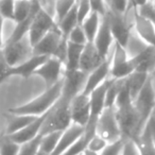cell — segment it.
<instances>
[{"label": "cell", "instance_id": "obj_1", "mask_svg": "<svg viewBox=\"0 0 155 155\" xmlns=\"http://www.w3.org/2000/svg\"><path fill=\"white\" fill-rule=\"evenodd\" d=\"M62 86L63 79L52 86L47 87L44 93H41L31 101L21 104V105L15 106V107L9 108V113L11 115H30V116L35 117L43 116L61 98Z\"/></svg>", "mask_w": 155, "mask_h": 155}, {"label": "cell", "instance_id": "obj_2", "mask_svg": "<svg viewBox=\"0 0 155 155\" xmlns=\"http://www.w3.org/2000/svg\"><path fill=\"white\" fill-rule=\"evenodd\" d=\"M72 123L70 116V101L61 96V98L46 113L45 120L41 127V134L51 132H62Z\"/></svg>", "mask_w": 155, "mask_h": 155}, {"label": "cell", "instance_id": "obj_3", "mask_svg": "<svg viewBox=\"0 0 155 155\" xmlns=\"http://www.w3.org/2000/svg\"><path fill=\"white\" fill-rule=\"evenodd\" d=\"M116 107V117L120 127L121 135L125 139H135L141 132L139 117L133 101L120 104Z\"/></svg>", "mask_w": 155, "mask_h": 155}, {"label": "cell", "instance_id": "obj_4", "mask_svg": "<svg viewBox=\"0 0 155 155\" xmlns=\"http://www.w3.org/2000/svg\"><path fill=\"white\" fill-rule=\"evenodd\" d=\"M133 103L139 117L140 129L142 131L146 123L155 112V85L152 75L149 78L139 94L133 100Z\"/></svg>", "mask_w": 155, "mask_h": 155}, {"label": "cell", "instance_id": "obj_5", "mask_svg": "<svg viewBox=\"0 0 155 155\" xmlns=\"http://www.w3.org/2000/svg\"><path fill=\"white\" fill-rule=\"evenodd\" d=\"M67 39L58 28L53 29L33 46V53L38 55L56 56L64 62Z\"/></svg>", "mask_w": 155, "mask_h": 155}, {"label": "cell", "instance_id": "obj_6", "mask_svg": "<svg viewBox=\"0 0 155 155\" xmlns=\"http://www.w3.org/2000/svg\"><path fill=\"white\" fill-rule=\"evenodd\" d=\"M96 134L100 135L108 143L123 138L116 117V107H105L96 121Z\"/></svg>", "mask_w": 155, "mask_h": 155}, {"label": "cell", "instance_id": "obj_7", "mask_svg": "<svg viewBox=\"0 0 155 155\" xmlns=\"http://www.w3.org/2000/svg\"><path fill=\"white\" fill-rule=\"evenodd\" d=\"M110 56V72L112 79H124L134 72L131 63V56L127 48L115 41Z\"/></svg>", "mask_w": 155, "mask_h": 155}, {"label": "cell", "instance_id": "obj_8", "mask_svg": "<svg viewBox=\"0 0 155 155\" xmlns=\"http://www.w3.org/2000/svg\"><path fill=\"white\" fill-rule=\"evenodd\" d=\"M58 28V22L55 18H53L47 10L44 9L41 5L38 10L33 17L32 24H31L30 30H29L28 36L32 46H34L37 41H39L47 33L52 31L53 29Z\"/></svg>", "mask_w": 155, "mask_h": 155}, {"label": "cell", "instance_id": "obj_9", "mask_svg": "<svg viewBox=\"0 0 155 155\" xmlns=\"http://www.w3.org/2000/svg\"><path fill=\"white\" fill-rule=\"evenodd\" d=\"M1 50H2L3 55H5L10 67H14L20 64L34 54L33 53V46L28 35L22 37L19 41L5 43Z\"/></svg>", "mask_w": 155, "mask_h": 155}, {"label": "cell", "instance_id": "obj_10", "mask_svg": "<svg viewBox=\"0 0 155 155\" xmlns=\"http://www.w3.org/2000/svg\"><path fill=\"white\" fill-rule=\"evenodd\" d=\"M104 16H105L108 21L115 41L127 48V43H129L130 38L132 36L133 25L132 26L129 25V21L125 18V14L113 11L110 9L107 10V12H106V14Z\"/></svg>", "mask_w": 155, "mask_h": 155}, {"label": "cell", "instance_id": "obj_11", "mask_svg": "<svg viewBox=\"0 0 155 155\" xmlns=\"http://www.w3.org/2000/svg\"><path fill=\"white\" fill-rule=\"evenodd\" d=\"M65 65L61 58L56 56H48L46 61L37 68L34 75H37L45 82L46 88L60 82L63 79Z\"/></svg>", "mask_w": 155, "mask_h": 155}, {"label": "cell", "instance_id": "obj_12", "mask_svg": "<svg viewBox=\"0 0 155 155\" xmlns=\"http://www.w3.org/2000/svg\"><path fill=\"white\" fill-rule=\"evenodd\" d=\"M87 73L80 69L75 70H66L63 75L62 97L71 101V99L77 95L81 94L84 89L85 83L87 80Z\"/></svg>", "mask_w": 155, "mask_h": 155}, {"label": "cell", "instance_id": "obj_13", "mask_svg": "<svg viewBox=\"0 0 155 155\" xmlns=\"http://www.w3.org/2000/svg\"><path fill=\"white\" fill-rule=\"evenodd\" d=\"M70 116L72 123L86 127L91 119V98L81 93L70 101Z\"/></svg>", "mask_w": 155, "mask_h": 155}, {"label": "cell", "instance_id": "obj_14", "mask_svg": "<svg viewBox=\"0 0 155 155\" xmlns=\"http://www.w3.org/2000/svg\"><path fill=\"white\" fill-rule=\"evenodd\" d=\"M134 71L146 72L152 75L155 71V47L146 45L136 54L131 56Z\"/></svg>", "mask_w": 155, "mask_h": 155}, {"label": "cell", "instance_id": "obj_15", "mask_svg": "<svg viewBox=\"0 0 155 155\" xmlns=\"http://www.w3.org/2000/svg\"><path fill=\"white\" fill-rule=\"evenodd\" d=\"M93 43L102 58H107L110 56V50L113 49V46L115 44V39L105 16H102L99 30Z\"/></svg>", "mask_w": 155, "mask_h": 155}, {"label": "cell", "instance_id": "obj_16", "mask_svg": "<svg viewBox=\"0 0 155 155\" xmlns=\"http://www.w3.org/2000/svg\"><path fill=\"white\" fill-rule=\"evenodd\" d=\"M133 29L142 43L155 47V25L141 17L135 9H133Z\"/></svg>", "mask_w": 155, "mask_h": 155}, {"label": "cell", "instance_id": "obj_17", "mask_svg": "<svg viewBox=\"0 0 155 155\" xmlns=\"http://www.w3.org/2000/svg\"><path fill=\"white\" fill-rule=\"evenodd\" d=\"M110 56H108L100 66H98L95 70H93L87 75V80L85 83L84 89L82 93L85 95H89L96 88L102 85L107 79H110Z\"/></svg>", "mask_w": 155, "mask_h": 155}, {"label": "cell", "instance_id": "obj_18", "mask_svg": "<svg viewBox=\"0 0 155 155\" xmlns=\"http://www.w3.org/2000/svg\"><path fill=\"white\" fill-rule=\"evenodd\" d=\"M48 56L33 54L28 60L24 61L20 64L11 67L9 71V78L11 77H20L22 79H28L31 75H34L35 71L39 66L46 61Z\"/></svg>", "mask_w": 155, "mask_h": 155}, {"label": "cell", "instance_id": "obj_19", "mask_svg": "<svg viewBox=\"0 0 155 155\" xmlns=\"http://www.w3.org/2000/svg\"><path fill=\"white\" fill-rule=\"evenodd\" d=\"M85 127H81L75 123H71L66 130L62 132V135L58 140V143L56 146L54 152L52 155H62L77 141L81 136L84 134Z\"/></svg>", "mask_w": 155, "mask_h": 155}, {"label": "cell", "instance_id": "obj_20", "mask_svg": "<svg viewBox=\"0 0 155 155\" xmlns=\"http://www.w3.org/2000/svg\"><path fill=\"white\" fill-rule=\"evenodd\" d=\"M105 60L106 58H103L101 56V54L98 52L94 43H89L88 41L83 48L79 69L88 74L93 70H95L98 66H100Z\"/></svg>", "mask_w": 155, "mask_h": 155}, {"label": "cell", "instance_id": "obj_21", "mask_svg": "<svg viewBox=\"0 0 155 155\" xmlns=\"http://www.w3.org/2000/svg\"><path fill=\"white\" fill-rule=\"evenodd\" d=\"M46 114L43 116H39L35 119L33 122H31L29 125H27L26 127H24L20 131L16 132V133L9 135L14 141H16L17 143L22 144L27 141H30L33 138H35L36 136H38L41 134V127H43L44 120H45Z\"/></svg>", "mask_w": 155, "mask_h": 155}, {"label": "cell", "instance_id": "obj_22", "mask_svg": "<svg viewBox=\"0 0 155 155\" xmlns=\"http://www.w3.org/2000/svg\"><path fill=\"white\" fill-rule=\"evenodd\" d=\"M84 46L73 44L71 41H67L65 58H64V65L66 70H75V69H79L81 55H82Z\"/></svg>", "mask_w": 155, "mask_h": 155}, {"label": "cell", "instance_id": "obj_23", "mask_svg": "<svg viewBox=\"0 0 155 155\" xmlns=\"http://www.w3.org/2000/svg\"><path fill=\"white\" fill-rule=\"evenodd\" d=\"M41 5L39 0H15L14 22H19L31 16Z\"/></svg>", "mask_w": 155, "mask_h": 155}, {"label": "cell", "instance_id": "obj_24", "mask_svg": "<svg viewBox=\"0 0 155 155\" xmlns=\"http://www.w3.org/2000/svg\"><path fill=\"white\" fill-rule=\"evenodd\" d=\"M151 77V74L146 72H140V71H134L132 72L129 77L124 78L125 85H127V89H129L130 94H131L132 99H135L136 96L139 94L143 85L148 81V79Z\"/></svg>", "mask_w": 155, "mask_h": 155}, {"label": "cell", "instance_id": "obj_25", "mask_svg": "<svg viewBox=\"0 0 155 155\" xmlns=\"http://www.w3.org/2000/svg\"><path fill=\"white\" fill-rule=\"evenodd\" d=\"M133 140L135 141L139 155H155V143L146 127H143L139 135Z\"/></svg>", "mask_w": 155, "mask_h": 155}, {"label": "cell", "instance_id": "obj_26", "mask_svg": "<svg viewBox=\"0 0 155 155\" xmlns=\"http://www.w3.org/2000/svg\"><path fill=\"white\" fill-rule=\"evenodd\" d=\"M80 25L79 19H78V13H77V7H73L64 17H62L58 21V28L61 31L62 35L67 39L69 33L72 31L74 27Z\"/></svg>", "mask_w": 155, "mask_h": 155}, {"label": "cell", "instance_id": "obj_27", "mask_svg": "<svg viewBox=\"0 0 155 155\" xmlns=\"http://www.w3.org/2000/svg\"><path fill=\"white\" fill-rule=\"evenodd\" d=\"M101 15H99L96 12H91L88 17L85 18L84 21L81 24V26H82L83 30L85 32V35H86L87 41L89 43H93L94 39H95L98 30H99L100 24H101Z\"/></svg>", "mask_w": 155, "mask_h": 155}, {"label": "cell", "instance_id": "obj_28", "mask_svg": "<svg viewBox=\"0 0 155 155\" xmlns=\"http://www.w3.org/2000/svg\"><path fill=\"white\" fill-rule=\"evenodd\" d=\"M12 116L13 117L9 121L7 131H5V134L8 135H12V134L20 131L37 118V117L30 116V115H12Z\"/></svg>", "mask_w": 155, "mask_h": 155}, {"label": "cell", "instance_id": "obj_29", "mask_svg": "<svg viewBox=\"0 0 155 155\" xmlns=\"http://www.w3.org/2000/svg\"><path fill=\"white\" fill-rule=\"evenodd\" d=\"M95 133V131L85 129L84 134L62 155H82L83 152L87 149V144H88L89 139H91V136Z\"/></svg>", "mask_w": 155, "mask_h": 155}, {"label": "cell", "instance_id": "obj_30", "mask_svg": "<svg viewBox=\"0 0 155 155\" xmlns=\"http://www.w3.org/2000/svg\"><path fill=\"white\" fill-rule=\"evenodd\" d=\"M62 132H51V133L41 135V150L44 151L45 153H47V154L52 155V153L54 152V150H55L56 146L58 143Z\"/></svg>", "mask_w": 155, "mask_h": 155}, {"label": "cell", "instance_id": "obj_31", "mask_svg": "<svg viewBox=\"0 0 155 155\" xmlns=\"http://www.w3.org/2000/svg\"><path fill=\"white\" fill-rule=\"evenodd\" d=\"M20 144L14 141L8 134L0 137V155H18Z\"/></svg>", "mask_w": 155, "mask_h": 155}, {"label": "cell", "instance_id": "obj_32", "mask_svg": "<svg viewBox=\"0 0 155 155\" xmlns=\"http://www.w3.org/2000/svg\"><path fill=\"white\" fill-rule=\"evenodd\" d=\"M41 134L33 138L30 141H27L25 143L20 144V149L18 155H36L38 151L41 150Z\"/></svg>", "mask_w": 155, "mask_h": 155}, {"label": "cell", "instance_id": "obj_33", "mask_svg": "<svg viewBox=\"0 0 155 155\" xmlns=\"http://www.w3.org/2000/svg\"><path fill=\"white\" fill-rule=\"evenodd\" d=\"M78 0H55L54 10H55V20L56 22L64 17L75 5Z\"/></svg>", "mask_w": 155, "mask_h": 155}, {"label": "cell", "instance_id": "obj_34", "mask_svg": "<svg viewBox=\"0 0 155 155\" xmlns=\"http://www.w3.org/2000/svg\"><path fill=\"white\" fill-rule=\"evenodd\" d=\"M15 0H0V16L3 19L14 21Z\"/></svg>", "mask_w": 155, "mask_h": 155}, {"label": "cell", "instance_id": "obj_35", "mask_svg": "<svg viewBox=\"0 0 155 155\" xmlns=\"http://www.w3.org/2000/svg\"><path fill=\"white\" fill-rule=\"evenodd\" d=\"M67 41H71L73 44H78V45H83V46L88 43V41L86 38V35H85V32L81 25H78L77 27H74L72 29V31L69 33L68 37H67Z\"/></svg>", "mask_w": 155, "mask_h": 155}, {"label": "cell", "instance_id": "obj_36", "mask_svg": "<svg viewBox=\"0 0 155 155\" xmlns=\"http://www.w3.org/2000/svg\"><path fill=\"white\" fill-rule=\"evenodd\" d=\"M77 13H78V19L80 25L85 20V18H87L89 16V14L91 13V7L89 0H78L77 1Z\"/></svg>", "mask_w": 155, "mask_h": 155}, {"label": "cell", "instance_id": "obj_37", "mask_svg": "<svg viewBox=\"0 0 155 155\" xmlns=\"http://www.w3.org/2000/svg\"><path fill=\"white\" fill-rule=\"evenodd\" d=\"M107 144H108V142L106 141L104 138H102L100 135L95 133L91 136V139H89L88 144H87V149L94 151V152L101 153L102 151L105 149V147L107 146Z\"/></svg>", "mask_w": 155, "mask_h": 155}, {"label": "cell", "instance_id": "obj_38", "mask_svg": "<svg viewBox=\"0 0 155 155\" xmlns=\"http://www.w3.org/2000/svg\"><path fill=\"white\" fill-rule=\"evenodd\" d=\"M125 138H120L119 140L114 142H110L105 147L103 151L100 153V155H120L121 151L123 149L125 142Z\"/></svg>", "mask_w": 155, "mask_h": 155}, {"label": "cell", "instance_id": "obj_39", "mask_svg": "<svg viewBox=\"0 0 155 155\" xmlns=\"http://www.w3.org/2000/svg\"><path fill=\"white\" fill-rule=\"evenodd\" d=\"M105 1L107 3L108 9L122 14L127 13L129 8L132 7L130 0H105Z\"/></svg>", "mask_w": 155, "mask_h": 155}, {"label": "cell", "instance_id": "obj_40", "mask_svg": "<svg viewBox=\"0 0 155 155\" xmlns=\"http://www.w3.org/2000/svg\"><path fill=\"white\" fill-rule=\"evenodd\" d=\"M10 65L8 64L5 55H3L2 50H0V84L3 83L8 78H9Z\"/></svg>", "mask_w": 155, "mask_h": 155}, {"label": "cell", "instance_id": "obj_41", "mask_svg": "<svg viewBox=\"0 0 155 155\" xmlns=\"http://www.w3.org/2000/svg\"><path fill=\"white\" fill-rule=\"evenodd\" d=\"M91 7V11L96 12L99 15L104 16L106 14L108 10L107 3H106L105 0H89Z\"/></svg>", "mask_w": 155, "mask_h": 155}, {"label": "cell", "instance_id": "obj_42", "mask_svg": "<svg viewBox=\"0 0 155 155\" xmlns=\"http://www.w3.org/2000/svg\"><path fill=\"white\" fill-rule=\"evenodd\" d=\"M120 155H139L138 149L133 139H127Z\"/></svg>", "mask_w": 155, "mask_h": 155}, {"label": "cell", "instance_id": "obj_43", "mask_svg": "<svg viewBox=\"0 0 155 155\" xmlns=\"http://www.w3.org/2000/svg\"><path fill=\"white\" fill-rule=\"evenodd\" d=\"M147 130H148L149 134H150L151 138H152L153 142L155 143V112L153 113V115L150 117V119L148 120V122L144 125Z\"/></svg>", "mask_w": 155, "mask_h": 155}, {"label": "cell", "instance_id": "obj_44", "mask_svg": "<svg viewBox=\"0 0 155 155\" xmlns=\"http://www.w3.org/2000/svg\"><path fill=\"white\" fill-rule=\"evenodd\" d=\"M3 26H5V19L0 16V50L2 49L3 45Z\"/></svg>", "mask_w": 155, "mask_h": 155}, {"label": "cell", "instance_id": "obj_45", "mask_svg": "<svg viewBox=\"0 0 155 155\" xmlns=\"http://www.w3.org/2000/svg\"><path fill=\"white\" fill-rule=\"evenodd\" d=\"M82 155H100V153H97V152H94V151L91 150H88V149H86V150L83 152Z\"/></svg>", "mask_w": 155, "mask_h": 155}, {"label": "cell", "instance_id": "obj_46", "mask_svg": "<svg viewBox=\"0 0 155 155\" xmlns=\"http://www.w3.org/2000/svg\"><path fill=\"white\" fill-rule=\"evenodd\" d=\"M36 155H49V154H47V153H45V152H44V151L39 150V151H38V153H37Z\"/></svg>", "mask_w": 155, "mask_h": 155}, {"label": "cell", "instance_id": "obj_47", "mask_svg": "<svg viewBox=\"0 0 155 155\" xmlns=\"http://www.w3.org/2000/svg\"><path fill=\"white\" fill-rule=\"evenodd\" d=\"M152 77H153V78H155V71H154V72H153V74H152Z\"/></svg>", "mask_w": 155, "mask_h": 155}]
</instances>
